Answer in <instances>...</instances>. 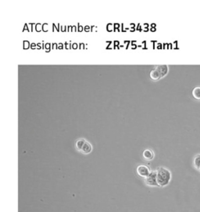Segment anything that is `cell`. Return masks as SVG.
I'll return each instance as SVG.
<instances>
[{"label":"cell","instance_id":"obj_1","mask_svg":"<svg viewBox=\"0 0 200 212\" xmlns=\"http://www.w3.org/2000/svg\"><path fill=\"white\" fill-rule=\"evenodd\" d=\"M156 178L158 186L164 187L170 183L171 180V172L165 168L159 167L156 170Z\"/></svg>","mask_w":200,"mask_h":212},{"label":"cell","instance_id":"obj_2","mask_svg":"<svg viewBox=\"0 0 200 212\" xmlns=\"http://www.w3.org/2000/svg\"><path fill=\"white\" fill-rule=\"evenodd\" d=\"M145 182L149 186H158L157 178H156V171H151L148 176L145 178Z\"/></svg>","mask_w":200,"mask_h":212},{"label":"cell","instance_id":"obj_3","mask_svg":"<svg viewBox=\"0 0 200 212\" xmlns=\"http://www.w3.org/2000/svg\"><path fill=\"white\" fill-rule=\"evenodd\" d=\"M137 173L139 176L143 177V178H145L148 176V174L150 173L149 168L146 165H141L138 166L137 167Z\"/></svg>","mask_w":200,"mask_h":212},{"label":"cell","instance_id":"obj_4","mask_svg":"<svg viewBox=\"0 0 200 212\" xmlns=\"http://www.w3.org/2000/svg\"><path fill=\"white\" fill-rule=\"evenodd\" d=\"M155 69L159 71L161 77L166 76L168 73V70H169V68H168L167 65H159V66H157L155 67Z\"/></svg>","mask_w":200,"mask_h":212},{"label":"cell","instance_id":"obj_5","mask_svg":"<svg viewBox=\"0 0 200 212\" xmlns=\"http://www.w3.org/2000/svg\"><path fill=\"white\" fill-rule=\"evenodd\" d=\"M143 157L144 158L146 159V160H152L154 158V153L152 150L150 149H146L143 152Z\"/></svg>","mask_w":200,"mask_h":212},{"label":"cell","instance_id":"obj_6","mask_svg":"<svg viewBox=\"0 0 200 212\" xmlns=\"http://www.w3.org/2000/svg\"><path fill=\"white\" fill-rule=\"evenodd\" d=\"M150 77H151L152 80H157L161 78V76L160 74H159V71H158V70L155 68V69L152 70H151V72H150Z\"/></svg>","mask_w":200,"mask_h":212},{"label":"cell","instance_id":"obj_7","mask_svg":"<svg viewBox=\"0 0 200 212\" xmlns=\"http://www.w3.org/2000/svg\"><path fill=\"white\" fill-rule=\"evenodd\" d=\"M192 96L195 99L200 100V86H197L193 88Z\"/></svg>","mask_w":200,"mask_h":212},{"label":"cell","instance_id":"obj_8","mask_svg":"<svg viewBox=\"0 0 200 212\" xmlns=\"http://www.w3.org/2000/svg\"><path fill=\"white\" fill-rule=\"evenodd\" d=\"M92 148H91V145L89 143L86 141L85 144H84V147H83L82 150H81V152L83 154H89L91 151Z\"/></svg>","mask_w":200,"mask_h":212},{"label":"cell","instance_id":"obj_9","mask_svg":"<svg viewBox=\"0 0 200 212\" xmlns=\"http://www.w3.org/2000/svg\"><path fill=\"white\" fill-rule=\"evenodd\" d=\"M85 142H86V141L84 139L77 140V142H76V144H75V145H76V148H77L78 151H81V150H82V148H83V147H84Z\"/></svg>","mask_w":200,"mask_h":212},{"label":"cell","instance_id":"obj_10","mask_svg":"<svg viewBox=\"0 0 200 212\" xmlns=\"http://www.w3.org/2000/svg\"><path fill=\"white\" fill-rule=\"evenodd\" d=\"M193 164H194V166L195 167V169H199V168H200V155H195V157L194 158V160H193Z\"/></svg>","mask_w":200,"mask_h":212},{"label":"cell","instance_id":"obj_11","mask_svg":"<svg viewBox=\"0 0 200 212\" xmlns=\"http://www.w3.org/2000/svg\"><path fill=\"white\" fill-rule=\"evenodd\" d=\"M198 170H199V171H200V168H199V169H198Z\"/></svg>","mask_w":200,"mask_h":212}]
</instances>
